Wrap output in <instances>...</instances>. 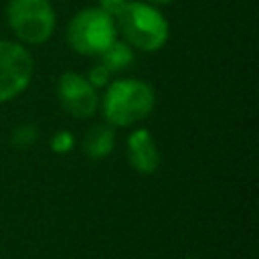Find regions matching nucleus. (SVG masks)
<instances>
[{"instance_id":"1","label":"nucleus","mask_w":259,"mask_h":259,"mask_svg":"<svg viewBox=\"0 0 259 259\" xmlns=\"http://www.w3.org/2000/svg\"><path fill=\"white\" fill-rule=\"evenodd\" d=\"M113 22L121 40L138 51L156 53L170 36V24L164 14L144 0H127L113 16Z\"/></svg>"},{"instance_id":"2","label":"nucleus","mask_w":259,"mask_h":259,"mask_svg":"<svg viewBox=\"0 0 259 259\" xmlns=\"http://www.w3.org/2000/svg\"><path fill=\"white\" fill-rule=\"evenodd\" d=\"M156 105V93L142 79L109 81L101 97V111L109 125L127 127L146 119Z\"/></svg>"},{"instance_id":"3","label":"nucleus","mask_w":259,"mask_h":259,"mask_svg":"<svg viewBox=\"0 0 259 259\" xmlns=\"http://www.w3.org/2000/svg\"><path fill=\"white\" fill-rule=\"evenodd\" d=\"M117 38L113 16L99 6L79 10L67 26L69 47L85 57H99Z\"/></svg>"},{"instance_id":"4","label":"nucleus","mask_w":259,"mask_h":259,"mask_svg":"<svg viewBox=\"0 0 259 259\" xmlns=\"http://www.w3.org/2000/svg\"><path fill=\"white\" fill-rule=\"evenodd\" d=\"M6 18L12 32L26 45L47 42L57 26V14L49 0H8Z\"/></svg>"},{"instance_id":"5","label":"nucleus","mask_w":259,"mask_h":259,"mask_svg":"<svg viewBox=\"0 0 259 259\" xmlns=\"http://www.w3.org/2000/svg\"><path fill=\"white\" fill-rule=\"evenodd\" d=\"M32 55L14 40H0V103L18 97L32 79Z\"/></svg>"},{"instance_id":"6","label":"nucleus","mask_w":259,"mask_h":259,"mask_svg":"<svg viewBox=\"0 0 259 259\" xmlns=\"http://www.w3.org/2000/svg\"><path fill=\"white\" fill-rule=\"evenodd\" d=\"M57 99L65 113L75 119H89L99 107L97 89L81 73L67 71L57 81Z\"/></svg>"},{"instance_id":"7","label":"nucleus","mask_w":259,"mask_h":259,"mask_svg":"<svg viewBox=\"0 0 259 259\" xmlns=\"http://www.w3.org/2000/svg\"><path fill=\"white\" fill-rule=\"evenodd\" d=\"M127 160L130 166L140 174H154L160 166V150L154 136L138 127L127 136Z\"/></svg>"},{"instance_id":"8","label":"nucleus","mask_w":259,"mask_h":259,"mask_svg":"<svg viewBox=\"0 0 259 259\" xmlns=\"http://www.w3.org/2000/svg\"><path fill=\"white\" fill-rule=\"evenodd\" d=\"M115 146V132L109 123H97L87 130L83 136V152L91 160H103L111 154Z\"/></svg>"},{"instance_id":"9","label":"nucleus","mask_w":259,"mask_h":259,"mask_svg":"<svg viewBox=\"0 0 259 259\" xmlns=\"http://www.w3.org/2000/svg\"><path fill=\"white\" fill-rule=\"evenodd\" d=\"M99 59H101V65H103L109 73H119V71H123V69H127V67L132 65V61H134V49H132L125 40L115 38V40L99 55Z\"/></svg>"},{"instance_id":"10","label":"nucleus","mask_w":259,"mask_h":259,"mask_svg":"<svg viewBox=\"0 0 259 259\" xmlns=\"http://www.w3.org/2000/svg\"><path fill=\"white\" fill-rule=\"evenodd\" d=\"M38 138V130L34 125H20L12 132V144L18 146V148H26V146H32Z\"/></svg>"},{"instance_id":"11","label":"nucleus","mask_w":259,"mask_h":259,"mask_svg":"<svg viewBox=\"0 0 259 259\" xmlns=\"http://www.w3.org/2000/svg\"><path fill=\"white\" fill-rule=\"evenodd\" d=\"M73 146H75V138L67 130H59L51 140V150L55 154H69L73 150Z\"/></svg>"},{"instance_id":"12","label":"nucleus","mask_w":259,"mask_h":259,"mask_svg":"<svg viewBox=\"0 0 259 259\" xmlns=\"http://www.w3.org/2000/svg\"><path fill=\"white\" fill-rule=\"evenodd\" d=\"M87 81H89L95 89H101V87H107V85H109V81H111V73L99 63V65H95V67L89 69V73H87Z\"/></svg>"},{"instance_id":"13","label":"nucleus","mask_w":259,"mask_h":259,"mask_svg":"<svg viewBox=\"0 0 259 259\" xmlns=\"http://www.w3.org/2000/svg\"><path fill=\"white\" fill-rule=\"evenodd\" d=\"M125 2H127V0H99V8H103L107 14L115 16V14L119 12V8H121Z\"/></svg>"},{"instance_id":"14","label":"nucleus","mask_w":259,"mask_h":259,"mask_svg":"<svg viewBox=\"0 0 259 259\" xmlns=\"http://www.w3.org/2000/svg\"><path fill=\"white\" fill-rule=\"evenodd\" d=\"M146 2H150V4H154V6H160V4H170V2H174V0H146Z\"/></svg>"}]
</instances>
